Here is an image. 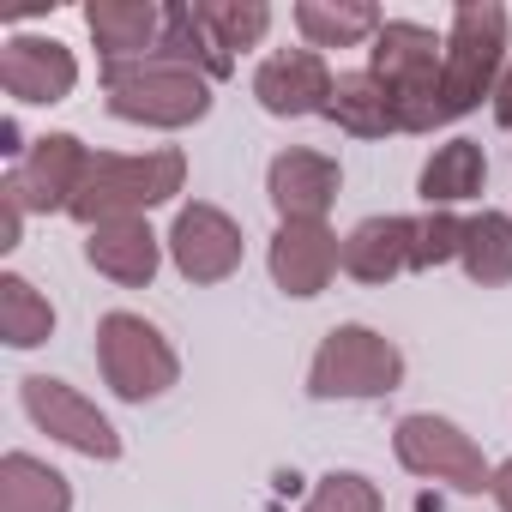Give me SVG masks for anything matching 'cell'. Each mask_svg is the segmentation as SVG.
<instances>
[{"instance_id":"6da1fadb","label":"cell","mask_w":512,"mask_h":512,"mask_svg":"<svg viewBox=\"0 0 512 512\" xmlns=\"http://www.w3.org/2000/svg\"><path fill=\"white\" fill-rule=\"evenodd\" d=\"M440 61H446V37H434L416 19H386L380 37L368 43V73L386 85V97L398 109V133L446 127V115H440Z\"/></svg>"},{"instance_id":"7a4b0ae2","label":"cell","mask_w":512,"mask_h":512,"mask_svg":"<svg viewBox=\"0 0 512 512\" xmlns=\"http://www.w3.org/2000/svg\"><path fill=\"white\" fill-rule=\"evenodd\" d=\"M181 187H187V157L175 145H157V151H139V157L97 151L67 217H79L85 229H97L109 217H145V211L169 205Z\"/></svg>"},{"instance_id":"3957f363","label":"cell","mask_w":512,"mask_h":512,"mask_svg":"<svg viewBox=\"0 0 512 512\" xmlns=\"http://www.w3.org/2000/svg\"><path fill=\"white\" fill-rule=\"evenodd\" d=\"M103 97H109V115L133 127H193L211 115V79L157 49L145 61L103 67Z\"/></svg>"},{"instance_id":"277c9868","label":"cell","mask_w":512,"mask_h":512,"mask_svg":"<svg viewBox=\"0 0 512 512\" xmlns=\"http://www.w3.org/2000/svg\"><path fill=\"white\" fill-rule=\"evenodd\" d=\"M506 43H512V19L500 0H464V7H452L446 61H440V115L446 121H458L482 97H494V85L506 73Z\"/></svg>"},{"instance_id":"5b68a950","label":"cell","mask_w":512,"mask_h":512,"mask_svg":"<svg viewBox=\"0 0 512 512\" xmlns=\"http://www.w3.org/2000/svg\"><path fill=\"white\" fill-rule=\"evenodd\" d=\"M97 368H103L109 392L127 398V404H157L181 380L175 344L145 314H127V308H115V314L97 320Z\"/></svg>"},{"instance_id":"8992f818","label":"cell","mask_w":512,"mask_h":512,"mask_svg":"<svg viewBox=\"0 0 512 512\" xmlns=\"http://www.w3.org/2000/svg\"><path fill=\"white\" fill-rule=\"evenodd\" d=\"M404 386V350L374 326H332L308 362L314 398H386Z\"/></svg>"},{"instance_id":"52a82bcc","label":"cell","mask_w":512,"mask_h":512,"mask_svg":"<svg viewBox=\"0 0 512 512\" xmlns=\"http://www.w3.org/2000/svg\"><path fill=\"white\" fill-rule=\"evenodd\" d=\"M392 452H398V464H404L410 476H422V482H446V488H458V494H488V488H494V464L482 458V446H476L458 422H446V416H434V410L404 416V422L392 428Z\"/></svg>"},{"instance_id":"ba28073f","label":"cell","mask_w":512,"mask_h":512,"mask_svg":"<svg viewBox=\"0 0 512 512\" xmlns=\"http://www.w3.org/2000/svg\"><path fill=\"white\" fill-rule=\"evenodd\" d=\"M19 404H25V416H31L55 446L85 452V458H97V464H115V458H121L115 422H109L79 386H67V380H55V374H31V380H19Z\"/></svg>"},{"instance_id":"9c48e42d","label":"cell","mask_w":512,"mask_h":512,"mask_svg":"<svg viewBox=\"0 0 512 512\" xmlns=\"http://www.w3.org/2000/svg\"><path fill=\"white\" fill-rule=\"evenodd\" d=\"M163 241H169V260H175V272L187 284H223V278H235L241 272V247H247L241 223L223 205H211V199L181 205Z\"/></svg>"},{"instance_id":"30bf717a","label":"cell","mask_w":512,"mask_h":512,"mask_svg":"<svg viewBox=\"0 0 512 512\" xmlns=\"http://www.w3.org/2000/svg\"><path fill=\"white\" fill-rule=\"evenodd\" d=\"M91 175V151L79 133H43L0 181V193H13L25 211H73L79 187Z\"/></svg>"},{"instance_id":"8fae6325","label":"cell","mask_w":512,"mask_h":512,"mask_svg":"<svg viewBox=\"0 0 512 512\" xmlns=\"http://www.w3.org/2000/svg\"><path fill=\"white\" fill-rule=\"evenodd\" d=\"M0 91L25 109H55L79 91V55L55 37H31L13 31L0 43Z\"/></svg>"},{"instance_id":"7c38bea8","label":"cell","mask_w":512,"mask_h":512,"mask_svg":"<svg viewBox=\"0 0 512 512\" xmlns=\"http://www.w3.org/2000/svg\"><path fill=\"white\" fill-rule=\"evenodd\" d=\"M332 85H338V73L326 67L320 49H278V55L260 61V73H253V97H260V109L278 115V121L326 115Z\"/></svg>"},{"instance_id":"4fadbf2b","label":"cell","mask_w":512,"mask_h":512,"mask_svg":"<svg viewBox=\"0 0 512 512\" xmlns=\"http://www.w3.org/2000/svg\"><path fill=\"white\" fill-rule=\"evenodd\" d=\"M338 187H344L338 157L308 151V145L278 151V157H272V169H266V199H272L278 223H326V211H332Z\"/></svg>"},{"instance_id":"5bb4252c","label":"cell","mask_w":512,"mask_h":512,"mask_svg":"<svg viewBox=\"0 0 512 512\" xmlns=\"http://www.w3.org/2000/svg\"><path fill=\"white\" fill-rule=\"evenodd\" d=\"M266 266H272V284H278L284 296L314 302V296L332 284V272L344 266V241H338L326 223H278Z\"/></svg>"},{"instance_id":"9a60e30c","label":"cell","mask_w":512,"mask_h":512,"mask_svg":"<svg viewBox=\"0 0 512 512\" xmlns=\"http://www.w3.org/2000/svg\"><path fill=\"white\" fill-rule=\"evenodd\" d=\"M163 247H169V241H163L145 217H109V223L85 229V260H91V272H103V278L121 284V290H145V284L157 278Z\"/></svg>"},{"instance_id":"2e32d148","label":"cell","mask_w":512,"mask_h":512,"mask_svg":"<svg viewBox=\"0 0 512 512\" xmlns=\"http://www.w3.org/2000/svg\"><path fill=\"white\" fill-rule=\"evenodd\" d=\"M85 25H91V37H97L103 67L145 61V55L163 43V7H151V0H91V7H85Z\"/></svg>"},{"instance_id":"e0dca14e","label":"cell","mask_w":512,"mask_h":512,"mask_svg":"<svg viewBox=\"0 0 512 512\" xmlns=\"http://www.w3.org/2000/svg\"><path fill=\"white\" fill-rule=\"evenodd\" d=\"M344 272L356 284H392L398 272H410V217H362L344 235Z\"/></svg>"},{"instance_id":"ac0fdd59","label":"cell","mask_w":512,"mask_h":512,"mask_svg":"<svg viewBox=\"0 0 512 512\" xmlns=\"http://www.w3.org/2000/svg\"><path fill=\"white\" fill-rule=\"evenodd\" d=\"M482 181H488V157H482V145H476V139H446V145H434V157L422 163L416 193L428 199V211H452V205L476 199Z\"/></svg>"},{"instance_id":"d6986e66","label":"cell","mask_w":512,"mask_h":512,"mask_svg":"<svg viewBox=\"0 0 512 512\" xmlns=\"http://www.w3.org/2000/svg\"><path fill=\"white\" fill-rule=\"evenodd\" d=\"M0 512H73V482L31 452H7L0 458Z\"/></svg>"},{"instance_id":"ffe728a7","label":"cell","mask_w":512,"mask_h":512,"mask_svg":"<svg viewBox=\"0 0 512 512\" xmlns=\"http://www.w3.org/2000/svg\"><path fill=\"white\" fill-rule=\"evenodd\" d=\"M380 7L368 0H302L296 7V31L308 37V49H356V43H374L380 37Z\"/></svg>"},{"instance_id":"44dd1931","label":"cell","mask_w":512,"mask_h":512,"mask_svg":"<svg viewBox=\"0 0 512 512\" xmlns=\"http://www.w3.org/2000/svg\"><path fill=\"white\" fill-rule=\"evenodd\" d=\"M458 266H464V278L482 284V290L512 284V217H506V211H476V217H464V253H458Z\"/></svg>"},{"instance_id":"7402d4cb","label":"cell","mask_w":512,"mask_h":512,"mask_svg":"<svg viewBox=\"0 0 512 512\" xmlns=\"http://www.w3.org/2000/svg\"><path fill=\"white\" fill-rule=\"evenodd\" d=\"M326 115H332L344 133H356V139H386V133H398V109H392V97H386V85H380L374 73H338Z\"/></svg>"},{"instance_id":"603a6c76","label":"cell","mask_w":512,"mask_h":512,"mask_svg":"<svg viewBox=\"0 0 512 512\" xmlns=\"http://www.w3.org/2000/svg\"><path fill=\"white\" fill-rule=\"evenodd\" d=\"M0 338H7L13 350H37L55 338V308L49 296L19 278V272H0Z\"/></svg>"},{"instance_id":"cb8c5ba5","label":"cell","mask_w":512,"mask_h":512,"mask_svg":"<svg viewBox=\"0 0 512 512\" xmlns=\"http://www.w3.org/2000/svg\"><path fill=\"white\" fill-rule=\"evenodd\" d=\"M193 13L205 25V37L235 61L241 49H260L272 31V7L266 0H193Z\"/></svg>"},{"instance_id":"d4e9b609","label":"cell","mask_w":512,"mask_h":512,"mask_svg":"<svg viewBox=\"0 0 512 512\" xmlns=\"http://www.w3.org/2000/svg\"><path fill=\"white\" fill-rule=\"evenodd\" d=\"M157 55H169V61H187V67H199L205 79H229V55L205 37V25H199V13L193 7H163V43H157Z\"/></svg>"},{"instance_id":"484cf974","label":"cell","mask_w":512,"mask_h":512,"mask_svg":"<svg viewBox=\"0 0 512 512\" xmlns=\"http://www.w3.org/2000/svg\"><path fill=\"white\" fill-rule=\"evenodd\" d=\"M464 253V217L452 211H422L410 217V272H434Z\"/></svg>"},{"instance_id":"4316f807","label":"cell","mask_w":512,"mask_h":512,"mask_svg":"<svg viewBox=\"0 0 512 512\" xmlns=\"http://www.w3.org/2000/svg\"><path fill=\"white\" fill-rule=\"evenodd\" d=\"M302 512H386V494L362 476V470H332L314 482Z\"/></svg>"},{"instance_id":"83f0119b","label":"cell","mask_w":512,"mask_h":512,"mask_svg":"<svg viewBox=\"0 0 512 512\" xmlns=\"http://www.w3.org/2000/svg\"><path fill=\"white\" fill-rule=\"evenodd\" d=\"M25 217H31V211H25L13 193H0V247H7V253L25 241Z\"/></svg>"},{"instance_id":"f1b7e54d","label":"cell","mask_w":512,"mask_h":512,"mask_svg":"<svg viewBox=\"0 0 512 512\" xmlns=\"http://www.w3.org/2000/svg\"><path fill=\"white\" fill-rule=\"evenodd\" d=\"M494 121L512 127V61H506V73H500V85H494Z\"/></svg>"},{"instance_id":"f546056e","label":"cell","mask_w":512,"mask_h":512,"mask_svg":"<svg viewBox=\"0 0 512 512\" xmlns=\"http://www.w3.org/2000/svg\"><path fill=\"white\" fill-rule=\"evenodd\" d=\"M488 494H494V506H500V512H512V458H506V464H494V488H488Z\"/></svg>"}]
</instances>
